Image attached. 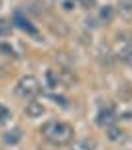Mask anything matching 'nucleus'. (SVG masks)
I'll list each match as a JSON object with an SVG mask.
<instances>
[{
  "instance_id": "f257e3e1",
  "label": "nucleus",
  "mask_w": 132,
  "mask_h": 150,
  "mask_svg": "<svg viewBox=\"0 0 132 150\" xmlns=\"http://www.w3.org/2000/svg\"><path fill=\"white\" fill-rule=\"evenodd\" d=\"M40 134L44 136V140H48L54 146H66L74 140V128L62 120H48L40 128Z\"/></svg>"
},
{
  "instance_id": "f03ea898",
  "label": "nucleus",
  "mask_w": 132,
  "mask_h": 150,
  "mask_svg": "<svg viewBox=\"0 0 132 150\" xmlns=\"http://www.w3.org/2000/svg\"><path fill=\"white\" fill-rule=\"evenodd\" d=\"M14 92H16L18 98H22V100H34L36 96L40 94V82H38L36 76L26 74V76H22L20 80L16 82Z\"/></svg>"
},
{
  "instance_id": "7ed1b4c3",
  "label": "nucleus",
  "mask_w": 132,
  "mask_h": 150,
  "mask_svg": "<svg viewBox=\"0 0 132 150\" xmlns=\"http://www.w3.org/2000/svg\"><path fill=\"white\" fill-rule=\"evenodd\" d=\"M116 110H114V106H106V108H102L98 116H96V124L102 128H108L112 126V124H116Z\"/></svg>"
},
{
  "instance_id": "20e7f679",
  "label": "nucleus",
  "mask_w": 132,
  "mask_h": 150,
  "mask_svg": "<svg viewBox=\"0 0 132 150\" xmlns=\"http://www.w3.org/2000/svg\"><path fill=\"white\" fill-rule=\"evenodd\" d=\"M12 24H14V26H18L20 30H24L26 34L38 38V30H36V26H32V24H30V20H28L26 16H22L20 12H14V16H12Z\"/></svg>"
},
{
  "instance_id": "39448f33",
  "label": "nucleus",
  "mask_w": 132,
  "mask_h": 150,
  "mask_svg": "<svg viewBox=\"0 0 132 150\" xmlns=\"http://www.w3.org/2000/svg\"><path fill=\"white\" fill-rule=\"evenodd\" d=\"M116 54H118V58L124 62V64L132 66V40H122Z\"/></svg>"
},
{
  "instance_id": "423d86ee",
  "label": "nucleus",
  "mask_w": 132,
  "mask_h": 150,
  "mask_svg": "<svg viewBox=\"0 0 132 150\" xmlns=\"http://www.w3.org/2000/svg\"><path fill=\"white\" fill-rule=\"evenodd\" d=\"M24 114L28 118H40L44 114V104L38 102V100H28L26 108H24Z\"/></svg>"
},
{
  "instance_id": "0eeeda50",
  "label": "nucleus",
  "mask_w": 132,
  "mask_h": 150,
  "mask_svg": "<svg viewBox=\"0 0 132 150\" xmlns=\"http://www.w3.org/2000/svg\"><path fill=\"white\" fill-rule=\"evenodd\" d=\"M114 10L120 14L122 20H132V0H118Z\"/></svg>"
},
{
  "instance_id": "6e6552de",
  "label": "nucleus",
  "mask_w": 132,
  "mask_h": 150,
  "mask_svg": "<svg viewBox=\"0 0 132 150\" xmlns=\"http://www.w3.org/2000/svg\"><path fill=\"white\" fill-rule=\"evenodd\" d=\"M2 140H4V144H8V146H16V144L22 140V130H20V128L6 130V132H4V136H2Z\"/></svg>"
},
{
  "instance_id": "1a4fd4ad",
  "label": "nucleus",
  "mask_w": 132,
  "mask_h": 150,
  "mask_svg": "<svg viewBox=\"0 0 132 150\" xmlns=\"http://www.w3.org/2000/svg\"><path fill=\"white\" fill-rule=\"evenodd\" d=\"M114 16H116V10H114V6H110V4H106V6H102L100 8V12H98V18H100V22H112L114 20Z\"/></svg>"
},
{
  "instance_id": "9d476101",
  "label": "nucleus",
  "mask_w": 132,
  "mask_h": 150,
  "mask_svg": "<svg viewBox=\"0 0 132 150\" xmlns=\"http://www.w3.org/2000/svg\"><path fill=\"white\" fill-rule=\"evenodd\" d=\"M106 136H108V140H112V142H122V140L126 138V136H124V130L118 128L116 124H112V126L106 128Z\"/></svg>"
},
{
  "instance_id": "9b49d317",
  "label": "nucleus",
  "mask_w": 132,
  "mask_h": 150,
  "mask_svg": "<svg viewBox=\"0 0 132 150\" xmlns=\"http://www.w3.org/2000/svg\"><path fill=\"white\" fill-rule=\"evenodd\" d=\"M72 150H96V140L94 138H82L72 144Z\"/></svg>"
},
{
  "instance_id": "f8f14e48",
  "label": "nucleus",
  "mask_w": 132,
  "mask_h": 150,
  "mask_svg": "<svg viewBox=\"0 0 132 150\" xmlns=\"http://www.w3.org/2000/svg\"><path fill=\"white\" fill-rule=\"evenodd\" d=\"M10 32H12V22L0 18V38L2 36H10Z\"/></svg>"
},
{
  "instance_id": "ddd939ff",
  "label": "nucleus",
  "mask_w": 132,
  "mask_h": 150,
  "mask_svg": "<svg viewBox=\"0 0 132 150\" xmlns=\"http://www.w3.org/2000/svg\"><path fill=\"white\" fill-rule=\"evenodd\" d=\"M46 80H48V86H52V88H56L60 84V78L54 70H46Z\"/></svg>"
},
{
  "instance_id": "4468645a",
  "label": "nucleus",
  "mask_w": 132,
  "mask_h": 150,
  "mask_svg": "<svg viewBox=\"0 0 132 150\" xmlns=\"http://www.w3.org/2000/svg\"><path fill=\"white\" fill-rule=\"evenodd\" d=\"M10 118H12L10 110H8V108H6V106H2V104H0V122H2V124H4V122H8V120H10Z\"/></svg>"
},
{
  "instance_id": "2eb2a0df",
  "label": "nucleus",
  "mask_w": 132,
  "mask_h": 150,
  "mask_svg": "<svg viewBox=\"0 0 132 150\" xmlns=\"http://www.w3.org/2000/svg\"><path fill=\"white\" fill-rule=\"evenodd\" d=\"M74 2H76L78 6L86 8V10H88V8H94V6H96V0H74Z\"/></svg>"
},
{
  "instance_id": "dca6fc26",
  "label": "nucleus",
  "mask_w": 132,
  "mask_h": 150,
  "mask_svg": "<svg viewBox=\"0 0 132 150\" xmlns=\"http://www.w3.org/2000/svg\"><path fill=\"white\" fill-rule=\"evenodd\" d=\"M0 50H2V52H6V56L16 58V52H14V48L8 46V44H0Z\"/></svg>"
},
{
  "instance_id": "f3484780",
  "label": "nucleus",
  "mask_w": 132,
  "mask_h": 150,
  "mask_svg": "<svg viewBox=\"0 0 132 150\" xmlns=\"http://www.w3.org/2000/svg\"><path fill=\"white\" fill-rule=\"evenodd\" d=\"M38 4H42V6H46V8H50V6L54 4V0H38Z\"/></svg>"
},
{
  "instance_id": "a211bd4d",
  "label": "nucleus",
  "mask_w": 132,
  "mask_h": 150,
  "mask_svg": "<svg viewBox=\"0 0 132 150\" xmlns=\"http://www.w3.org/2000/svg\"><path fill=\"white\" fill-rule=\"evenodd\" d=\"M64 8L66 10H72V2H64Z\"/></svg>"
},
{
  "instance_id": "6ab92c4d",
  "label": "nucleus",
  "mask_w": 132,
  "mask_h": 150,
  "mask_svg": "<svg viewBox=\"0 0 132 150\" xmlns=\"http://www.w3.org/2000/svg\"><path fill=\"white\" fill-rule=\"evenodd\" d=\"M0 2H2V0H0Z\"/></svg>"
}]
</instances>
